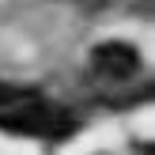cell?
<instances>
[{
    "instance_id": "cell-3",
    "label": "cell",
    "mask_w": 155,
    "mask_h": 155,
    "mask_svg": "<svg viewBox=\"0 0 155 155\" xmlns=\"http://www.w3.org/2000/svg\"><path fill=\"white\" fill-rule=\"evenodd\" d=\"M23 95H27V91H15V87H4V83H0V106H12V102H19Z\"/></svg>"
},
{
    "instance_id": "cell-1",
    "label": "cell",
    "mask_w": 155,
    "mask_h": 155,
    "mask_svg": "<svg viewBox=\"0 0 155 155\" xmlns=\"http://www.w3.org/2000/svg\"><path fill=\"white\" fill-rule=\"evenodd\" d=\"M0 129L8 133H27V136H64L76 129V117L64 114L61 106H49L34 95H23L8 110H0Z\"/></svg>"
},
{
    "instance_id": "cell-2",
    "label": "cell",
    "mask_w": 155,
    "mask_h": 155,
    "mask_svg": "<svg viewBox=\"0 0 155 155\" xmlns=\"http://www.w3.org/2000/svg\"><path fill=\"white\" fill-rule=\"evenodd\" d=\"M91 68L98 76H110V80H129L140 72V53L125 42H102L91 53Z\"/></svg>"
}]
</instances>
